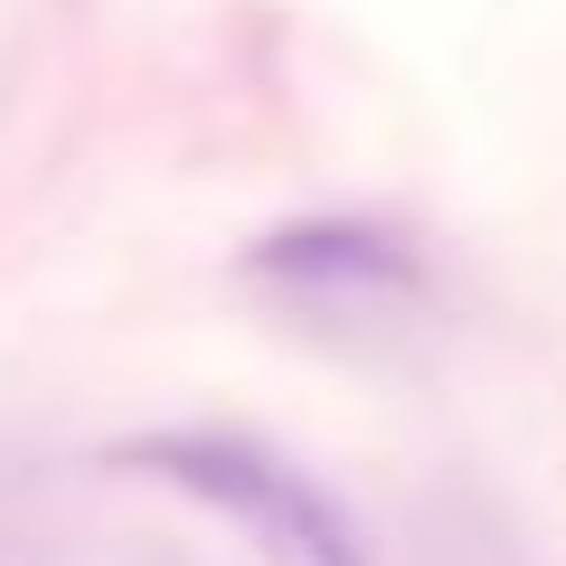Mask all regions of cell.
<instances>
[{"mask_svg":"<svg viewBox=\"0 0 566 566\" xmlns=\"http://www.w3.org/2000/svg\"><path fill=\"white\" fill-rule=\"evenodd\" d=\"M133 463H151L161 482H180L208 510H227L274 566H368L349 510L303 463H283V453L245 444V434H151V444H133Z\"/></svg>","mask_w":566,"mask_h":566,"instance_id":"obj_1","label":"cell"},{"mask_svg":"<svg viewBox=\"0 0 566 566\" xmlns=\"http://www.w3.org/2000/svg\"><path fill=\"white\" fill-rule=\"evenodd\" d=\"M245 274L274 283V293H293V303H312V312H406V303L424 293L416 245L387 237V227H359V218L283 227V237L255 245Z\"/></svg>","mask_w":566,"mask_h":566,"instance_id":"obj_2","label":"cell"}]
</instances>
